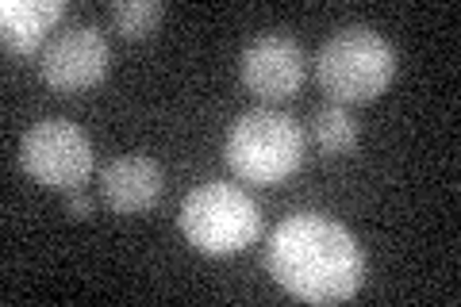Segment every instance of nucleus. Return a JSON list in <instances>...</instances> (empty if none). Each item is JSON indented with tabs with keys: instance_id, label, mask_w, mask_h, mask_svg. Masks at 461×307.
<instances>
[{
	"instance_id": "obj_1",
	"label": "nucleus",
	"mask_w": 461,
	"mask_h": 307,
	"mask_svg": "<svg viewBox=\"0 0 461 307\" xmlns=\"http://www.w3.org/2000/svg\"><path fill=\"white\" fill-rule=\"evenodd\" d=\"M266 269L288 296L304 303H339L362 288L366 254L339 219L296 212L273 227Z\"/></svg>"
},
{
	"instance_id": "obj_2",
	"label": "nucleus",
	"mask_w": 461,
	"mask_h": 307,
	"mask_svg": "<svg viewBox=\"0 0 461 307\" xmlns=\"http://www.w3.org/2000/svg\"><path fill=\"white\" fill-rule=\"evenodd\" d=\"M315 77L335 104H369L396 77V50L373 27H339L320 54H315Z\"/></svg>"
},
{
	"instance_id": "obj_3",
	"label": "nucleus",
	"mask_w": 461,
	"mask_h": 307,
	"mask_svg": "<svg viewBox=\"0 0 461 307\" xmlns=\"http://www.w3.org/2000/svg\"><path fill=\"white\" fill-rule=\"evenodd\" d=\"M304 146H308V135L293 115H285L277 108H250L230 123L223 158L242 181L277 185L300 169Z\"/></svg>"
},
{
	"instance_id": "obj_4",
	"label": "nucleus",
	"mask_w": 461,
	"mask_h": 307,
	"mask_svg": "<svg viewBox=\"0 0 461 307\" xmlns=\"http://www.w3.org/2000/svg\"><path fill=\"white\" fill-rule=\"evenodd\" d=\"M177 219H181L185 239L212 257L247 250L262 235V215H258L254 200L230 181L196 185L185 196Z\"/></svg>"
},
{
	"instance_id": "obj_5",
	"label": "nucleus",
	"mask_w": 461,
	"mask_h": 307,
	"mask_svg": "<svg viewBox=\"0 0 461 307\" xmlns=\"http://www.w3.org/2000/svg\"><path fill=\"white\" fill-rule=\"evenodd\" d=\"M20 166L39 185L74 193L93 173V142L69 120H39L20 139Z\"/></svg>"
},
{
	"instance_id": "obj_6",
	"label": "nucleus",
	"mask_w": 461,
	"mask_h": 307,
	"mask_svg": "<svg viewBox=\"0 0 461 307\" xmlns=\"http://www.w3.org/2000/svg\"><path fill=\"white\" fill-rule=\"evenodd\" d=\"M112 66V47L96 23H69L47 39L39 50V77L54 93H85L104 81Z\"/></svg>"
},
{
	"instance_id": "obj_7",
	"label": "nucleus",
	"mask_w": 461,
	"mask_h": 307,
	"mask_svg": "<svg viewBox=\"0 0 461 307\" xmlns=\"http://www.w3.org/2000/svg\"><path fill=\"white\" fill-rule=\"evenodd\" d=\"M239 73L262 100H285L304 85V50L293 35H258L239 58Z\"/></svg>"
},
{
	"instance_id": "obj_8",
	"label": "nucleus",
	"mask_w": 461,
	"mask_h": 307,
	"mask_svg": "<svg viewBox=\"0 0 461 307\" xmlns=\"http://www.w3.org/2000/svg\"><path fill=\"white\" fill-rule=\"evenodd\" d=\"M100 196L115 215L150 212L162 196V166L147 154H120L100 169Z\"/></svg>"
},
{
	"instance_id": "obj_9",
	"label": "nucleus",
	"mask_w": 461,
	"mask_h": 307,
	"mask_svg": "<svg viewBox=\"0 0 461 307\" xmlns=\"http://www.w3.org/2000/svg\"><path fill=\"white\" fill-rule=\"evenodd\" d=\"M66 16L62 0H5L0 5V35L16 54H32L47 47V32Z\"/></svg>"
},
{
	"instance_id": "obj_10",
	"label": "nucleus",
	"mask_w": 461,
	"mask_h": 307,
	"mask_svg": "<svg viewBox=\"0 0 461 307\" xmlns=\"http://www.w3.org/2000/svg\"><path fill=\"white\" fill-rule=\"evenodd\" d=\"M312 139L323 154H350L357 146V123L342 104H327L312 112Z\"/></svg>"
},
{
	"instance_id": "obj_11",
	"label": "nucleus",
	"mask_w": 461,
	"mask_h": 307,
	"mask_svg": "<svg viewBox=\"0 0 461 307\" xmlns=\"http://www.w3.org/2000/svg\"><path fill=\"white\" fill-rule=\"evenodd\" d=\"M166 16V5L158 0H115L112 5V23L115 32L127 39H147Z\"/></svg>"
},
{
	"instance_id": "obj_12",
	"label": "nucleus",
	"mask_w": 461,
	"mask_h": 307,
	"mask_svg": "<svg viewBox=\"0 0 461 307\" xmlns=\"http://www.w3.org/2000/svg\"><path fill=\"white\" fill-rule=\"evenodd\" d=\"M96 208V200L85 193V188H74V193H66V212L74 215V219H89Z\"/></svg>"
}]
</instances>
